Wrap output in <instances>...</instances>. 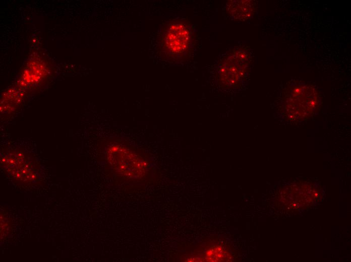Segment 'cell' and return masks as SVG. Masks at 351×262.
I'll use <instances>...</instances> for the list:
<instances>
[{
	"label": "cell",
	"mask_w": 351,
	"mask_h": 262,
	"mask_svg": "<svg viewBox=\"0 0 351 262\" xmlns=\"http://www.w3.org/2000/svg\"><path fill=\"white\" fill-rule=\"evenodd\" d=\"M193 38L192 28L187 22L178 20L168 22L161 31L160 50L169 59H182L193 46Z\"/></svg>",
	"instance_id": "obj_1"
},
{
	"label": "cell",
	"mask_w": 351,
	"mask_h": 262,
	"mask_svg": "<svg viewBox=\"0 0 351 262\" xmlns=\"http://www.w3.org/2000/svg\"><path fill=\"white\" fill-rule=\"evenodd\" d=\"M114 147L115 150L112 152L113 158L111 160L114 161L112 164L116 169L128 177L137 178L143 175L146 168L144 161L123 147Z\"/></svg>",
	"instance_id": "obj_2"
},
{
	"label": "cell",
	"mask_w": 351,
	"mask_h": 262,
	"mask_svg": "<svg viewBox=\"0 0 351 262\" xmlns=\"http://www.w3.org/2000/svg\"><path fill=\"white\" fill-rule=\"evenodd\" d=\"M242 50L228 54L218 67V75L227 84H237L244 76L248 67L247 55Z\"/></svg>",
	"instance_id": "obj_3"
},
{
	"label": "cell",
	"mask_w": 351,
	"mask_h": 262,
	"mask_svg": "<svg viewBox=\"0 0 351 262\" xmlns=\"http://www.w3.org/2000/svg\"><path fill=\"white\" fill-rule=\"evenodd\" d=\"M250 1L230 2L228 6V11L235 19H246L253 13V5Z\"/></svg>",
	"instance_id": "obj_4"
}]
</instances>
